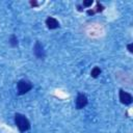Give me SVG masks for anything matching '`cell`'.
Segmentation results:
<instances>
[{
  "label": "cell",
  "mask_w": 133,
  "mask_h": 133,
  "mask_svg": "<svg viewBox=\"0 0 133 133\" xmlns=\"http://www.w3.org/2000/svg\"><path fill=\"white\" fill-rule=\"evenodd\" d=\"M102 10H103V5L98 2L97 3V11H102Z\"/></svg>",
  "instance_id": "30bf717a"
},
{
  "label": "cell",
  "mask_w": 133,
  "mask_h": 133,
  "mask_svg": "<svg viewBox=\"0 0 133 133\" xmlns=\"http://www.w3.org/2000/svg\"><path fill=\"white\" fill-rule=\"evenodd\" d=\"M119 100L123 104H126V105H129L132 103V96L126 91H124L123 89L119 90Z\"/></svg>",
  "instance_id": "3957f363"
},
{
  "label": "cell",
  "mask_w": 133,
  "mask_h": 133,
  "mask_svg": "<svg viewBox=\"0 0 133 133\" xmlns=\"http://www.w3.org/2000/svg\"><path fill=\"white\" fill-rule=\"evenodd\" d=\"M10 44H11L12 46H17L18 41H17V38H16L15 35H11V37H10Z\"/></svg>",
  "instance_id": "ba28073f"
},
{
  "label": "cell",
  "mask_w": 133,
  "mask_h": 133,
  "mask_svg": "<svg viewBox=\"0 0 133 133\" xmlns=\"http://www.w3.org/2000/svg\"><path fill=\"white\" fill-rule=\"evenodd\" d=\"M100 73H101V69H100V68H98V66H95V68L91 70L90 75H91V77L97 78V77L100 75Z\"/></svg>",
  "instance_id": "52a82bcc"
},
{
  "label": "cell",
  "mask_w": 133,
  "mask_h": 133,
  "mask_svg": "<svg viewBox=\"0 0 133 133\" xmlns=\"http://www.w3.org/2000/svg\"><path fill=\"white\" fill-rule=\"evenodd\" d=\"M92 4V0H85L83 1V5L84 6H90Z\"/></svg>",
  "instance_id": "9c48e42d"
},
{
  "label": "cell",
  "mask_w": 133,
  "mask_h": 133,
  "mask_svg": "<svg viewBox=\"0 0 133 133\" xmlns=\"http://www.w3.org/2000/svg\"><path fill=\"white\" fill-rule=\"evenodd\" d=\"M17 86H18V92H19V95H24V94H26L27 91H29L32 88V84L29 81H26V80L19 81Z\"/></svg>",
  "instance_id": "7a4b0ae2"
},
{
  "label": "cell",
  "mask_w": 133,
  "mask_h": 133,
  "mask_svg": "<svg viewBox=\"0 0 133 133\" xmlns=\"http://www.w3.org/2000/svg\"><path fill=\"white\" fill-rule=\"evenodd\" d=\"M46 25L49 29H55V28H58L59 27V23L56 19L54 18H48L46 20Z\"/></svg>",
  "instance_id": "5b68a950"
},
{
  "label": "cell",
  "mask_w": 133,
  "mask_h": 133,
  "mask_svg": "<svg viewBox=\"0 0 133 133\" xmlns=\"http://www.w3.org/2000/svg\"><path fill=\"white\" fill-rule=\"evenodd\" d=\"M87 12H88V15H92V14H94V11H92V10H88Z\"/></svg>",
  "instance_id": "4fadbf2b"
},
{
  "label": "cell",
  "mask_w": 133,
  "mask_h": 133,
  "mask_svg": "<svg viewBox=\"0 0 133 133\" xmlns=\"http://www.w3.org/2000/svg\"><path fill=\"white\" fill-rule=\"evenodd\" d=\"M128 50H129V52H131V53L133 52V45H132V44H129V45H128Z\"/></svg>",
  "instance_id": "8fae6325"
},
{
  "label": "cell",
  "mask_w": 133,
  "mask_h": 133,
  "mask_svg": "<svg viewBox=\"0 0 133 133\" xmlns=\"http://www.w3.org/2000/svg\"><path fill=\"white\" fill-rule=\"evenodd\" d=\"M30 4H31V5H36V2H35V1H31Z\"/></svg>",
  "instance_id": "7c38bea8"
},
{
  "label": "cell",
  "mask_w": 133,
  "mask_h": 133,
  "mask_svg": "<svg viewBox=\"0 0 133 133\" xmlns=\"http://www.w3.org/2000/svg\"><path fill=\"white\" fill-rule=\"evenodd\" d=\"M15 123H16L17 127L19 128V130L21 132H25L26 130H28L30 128L29 121L25 117V115H23L21 113H16V115H15Z\"/></svg>",
  "instance_id": "6da1fadb"
},
{
  "label": "cell",
  "mask_w": 133,
  "mask_h": 133,
  "mask_svg": "<svg viewBox=\"0 0 133 133\" xmlns=\"http://www.w3.org/2000/svg\"><path fill=\"white\" fill-rule=\"evenodd\" d=\"M34 54L38 57V58H43L44 56H45V52H44V49H43V46L38 43V42H36L35 43V46H34Z\"/></svg>",
  "instance_id": "8992f818"
},
{
  "label": "cell",
  "mask_w": 133,
  "mask_h": 133,
  "mask_svg": "<svg viewBox=\"0 0 133 133\" xmlns=\"http://www.w3.org/2000/svg\"><path fill=\"white\" fill-rule=\"evenodd\" d=\"M86 104H87V98H86V96H84L82 94H79L78 97H77V99H76V107L78 109H81V108L85 107Z\"/></svg>",
  "instance_id": "277c9868"
}]
</instances>
